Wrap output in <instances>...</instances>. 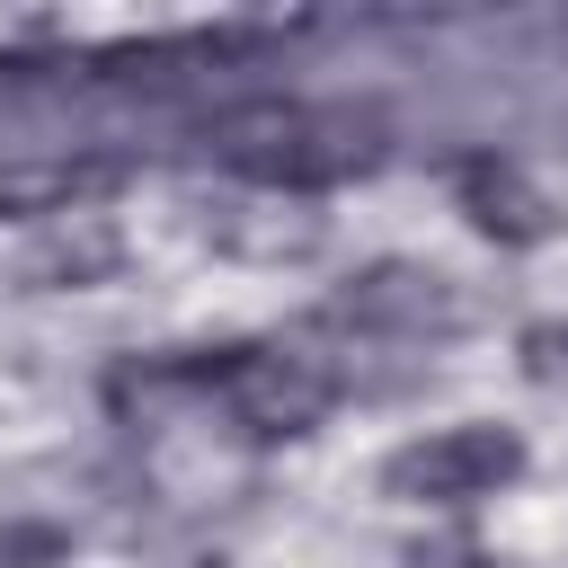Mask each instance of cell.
<instances>
[{
	"label": "cell",
	"mask_w": 568,
	"mask_h": 568,
	"mask_svg": "<svg viewBox=\"0 0 568 568\" xmlns=\"http://www.w3.org/2000/svg\"><path fill=\"white\" fill-rule=\"evenodd\" d=\"M106 399L115 408H133V399H195V408H213L248 444H293V435H311L346 399V373L328 355H311V346H284V337H222V346H178V355L115 364Z\"/></svg>",
	"instance_id": "1"
},
{
	"label": "cell",
	"mask_w": 568,
	"mask_h": 568,
	"mask_svg": "<svg viewBox=\"0 0 568 568\" xmlns=\"http://www.w3.org/2000/svg\"><path fill=\"white\" fill-rule=\"evenodd\" d=\"M204 160L266 186V195H328L346 178H373L390 160L382 115L364 106H320V98H248L204 124Z\"/></svg>",
	"instance_id": "2"
},
{
	"label": "cell",
	"mask_w": 568,
	"mask_h": 568,
	"mask_svg": "<svg viewBox=\"0 0 568 568\" xmlns=\"http://www.w3.org/2000/svg\"><path fill=\"white\" fill-rule=\"evenodd\" d=\"M524 435L497 426V417H462V426H435V435H408L390 462H382V497L390 506H479L497 488L524 479Z\"/></svg>",
	"instance_id": "3"
},
{
	"label": "cell",
	"mask_w": 568,
	"mask_h": 568,
	"mask_svg": "<svg viewBox=\"0 0 568 568\" xmlns=\"http://www.w3.org/2000/svg\"><path fill=\"white\" fill-rule=\"evenodd\" d=\"M328 328H355V337H390V346H435L453 328H470V293L462 275L444 266H417V257H373L364 275H346L320 311Z\"/></svg>",
	"instance_id": "4"
},
{
	"label": "cell",
	"mask_w": 568,
	"mask_h": 568,
	"mask_svg": "<svg viewBox=\"0 0 568 568\" xmlns=\"http://www.w3.org/2000/svg\"><path fill=\"white\" fill-rule=\"evenodd\" d=\"M453 204L470 213V231L479 240H497V248H541V240H559V195L524 169V160H497V151H479V160H462L453 169Z\"/></svg>",
	"instance_id": "5"
},
{
	"label": "cell",
	"mask_w": 568,
	"mask_h": 568,
	"mask_svg": "<svg viewBox=\"0 0 568 568\" xmlns=\"http://www.w3.org/2000/svg\"><path fill=\"white\" fill-rule=\"evenodd\" d=\"M124 266V231L106 222V213H71V222H53L27 257H18V284L27 293H89V284H106Z\"/></svg>",
	"instance_id": "6"
},
{
	"label": "cell",
	"mask_w": 568,
	"mask_h": 568,
	"mask_svg": "<svg viewBox=\"0 0 568 568\" xmlns=\"http://www.w3.org/2000/svg\"><path fill=\"white\" fill-rule=\"evenodd\" d=\"M524 373H532V382H568V328H559V320L524 328Z\"/></svg>",
	"instance_id": "7"
}]
</instances>
